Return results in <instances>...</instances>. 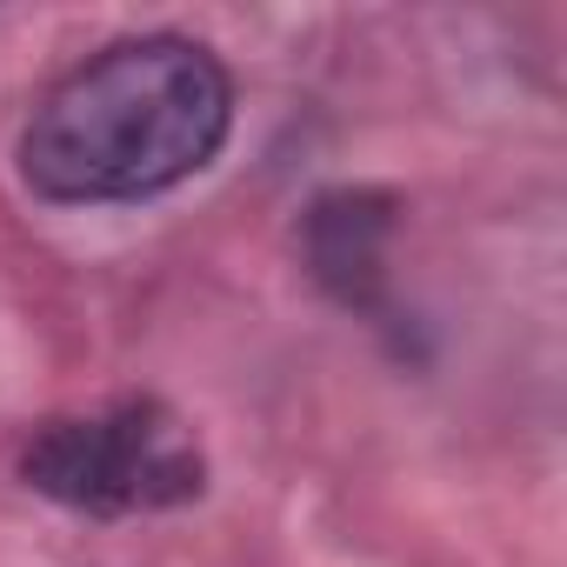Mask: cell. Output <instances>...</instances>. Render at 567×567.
I'll list each match as a JSON object with an SVG mask.
<instances>
[{
    "label": "cell",
    "instance_id": "1",
    "mask_svg": "<svg viewBox=\"0 0 567 567\" xmlns=\"http://www.w3.org/2000/svg\"><path fill=\"white\" fill-rule=\"evenodd\" d=\"M234 121L220 61L194 41H121L74 68L28 121L21 174L41 200H141L200 174Z\"/></svg>",
    "mask_w": 567,
    "mask_h": 567
},
{
    "label": "cell",
    "instance_id": "2",
    "mask_svg": "<svg viewBox=\"0 0 567 567\" xmlns=\"http://www.w3.org/2000/svg\"><path fill=\"white\" fill-rule=\"evenodd\" d=\"M21 467L41 494L81 514L181 507L200 494V447L154 401H121L87 421H48Z\"/></svg>",
    "mask_w": 567,
    "mask_h": 567
}]
</instances>
